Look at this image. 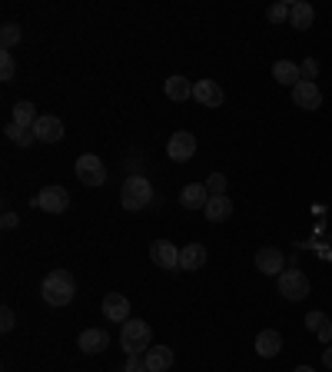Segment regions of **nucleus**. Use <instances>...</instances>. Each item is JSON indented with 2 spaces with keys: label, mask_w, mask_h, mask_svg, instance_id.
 Returning a JSON list of instances; mask_svg holds the SVG:
<instances>
[{
  "label": "nucleus",
  "mask_w": 332,
  "mask_h": 372,
  "mask_svg": "<svg viewBox=\"0 0 332 372\" xmlns=\"http://www.w3.org/2000/svg\"><path fill=\"white\" fill-rule=\"evenodd\" d=\"M40 293H44L47 306L60 309V306H70V303H73V296H77V283H73V276L66 273V269H54V273H47Z\"/></svg>",
  "instance_id": "f257e3e1"
},
{
  "label": "nucleus",
  "mask_w": 332,
  "mask_h": 372,
  "mask_svg": "<svg viewBox=\"0 0 332 372\" xmlns=\"http://www.w3.org/2000/svg\"><path fill=\"white\" fill-rule=\"evenodd\" d=\"M153 199V183L146 176H126L123 180V190H120V203L126 213H140V209L150 207Z\"/></svg>",
  "instance_id": "f03ea898"
},
{
  "label": "nucleus",
  "mask_w": 332,
  "mask_h": 372,
  "mask_svg": "<svg viewBox=\"0 0 332 372\" xmlns=\"http://www.w3.org/2000/svg\"><path fill=\"white\" fill-rule=\"evenodd\" d=\"M120 342H123V352H126V356H143V352L153 346V329H150V322H143V319H126V322H123V332H120Z\"/></svg>",
  "instance_id": "7ed1b4c3"
},
{
  "label": "nucleus",
  "mask_w": 332,
  "mask_h": 372,
  "mask_svg": "<svg viewBox=\"0 0 332 372\" xmlns=\"http://www.w3.org/2000/svg\"><path fill=\"white\" fill-rule=\"evenodd\" d=\"M279 293L286 296L289 303L306 299V296H309V276L302 273V269H283V276H279Z\"/></svg>",
  "instance_id": "20e7f679"
},
{
  "label": "nucleus",
  "mask_w": 332,
  "mask_h": 372,
  "mask_svg": "<svg viewBox=\"0 0 332 372\" xmlns=\"http://www.w3.org/2000/svg\"><path fill=\"white\" fill-rule=\"evenodd\" d=\"M77 180L83 186H103L107 183V166L97 153H83L77 160Z\"/></svg>",
  "instance_id": "39448f33"
},
{
  "label": "nucleus",
  "mask_w": 332,
  "mask_h": 372,
  "mask_svg": "<svg viewBox=\"0 0 332 372\" xmlns=\"http://www.w3.org/2000/svg\"><path fill=\"white\" fill-rule=\"evenodd\" d=\"M193 153H196V136L186 130H179L170 136V143H166V156L170 160H177V163H189L193 160Z\"/></svg>",
  "instance_id": "423d86ee"
},
{
  "label": "nucleus",
  "mask_w": 332,
  "mask_h": 372,
  "mask_svg": "<svg viewBox=\"0 0 332 372\" xmlns=\"http://www.w3.org/2000/svg\"><path fill=\"white\" fill-rule=\"evenodd\" d=\"M37 207L44 209V213H66V207H70V193H66L64 186H44L40 197H37Z\"/></svg>",
  "instance_id": "0eeeda50"
},
{
  "label": "nucleus",
  "mask_w": 332,
  "mask_h": 372,
  "mask_svg": "<svg viewBox=\"0 0 332 372\" xmlns=\"http://www.w3.org/2000/svg\"><path fill=\"white\" fill-rule=\"evenodd\" d=\"M193 100H196L199 107H223V87L216 83V80H196L193 83Z\"/></svg>",
  "instance_id": "6e6552de"
},
{
  "label": "nucleus",
  "mask_w": 332,
  "mask_h": 372,
  "mask_svg": "<svg viewBox=\"0 0 332 372\" xmlns=\"http://www.w3.org/2000/svg\"><path fill=\"white\" fill-rule=\"evenodd\" d=\"M292 103L302 110H319L322 107V90L309 80H299L296 87H292Z\"/></svg>",
  "instance_id": "1a4fd4ad"
},
{
  "label": "nucleus",
  "mask_w": 332,
  "mask_h": 372,
  "mask_svg": "<svg viewBox=\"0 0 332 372\" xmlns=\"http://www.w3.org/2000/svg\"><path fill=\"white\" fill-rule=\"evenodd\" d=\"M256 266L263 276H283V266H286V256L276 250V246H266V250L256 252Z\"/></svg>",
  "instance_id": "9d476101"
},
{
  "label": "nucleus",
  "mask_w": 332,
  "mask_h": 372,
  "mask_svg": "<svg viewBox=\"0 0 332 372\" xmlns=\"http://www.w3.org/2000/svg\"><path fill=\"white\" fill-rule=\"evenodd\" d=\"M150 256H153V263L163 266V269H179V250L170 240H156L153 246H150Z\"/></svg>",
  "instance_id": "9b49d317"
},
{
  "label": "nucleus",
  "mask_w": 332,
  "mask_h": 372,
  "mask_svg": "<svg viewBox=\"0 0 332 372\" xmlns=\"http://www.w3.org/2000/svg\"><path fill=\"white\" fill-rule=\"evenodd\" d=\"M103 316L110 319V322H126V319H130V299L123 293H107V299H103Z\"/></svg>",
  "instance_id": "f8f14e48"
},
{
  "label": "nucleus",
  "mask_w": 332,
  "mask_h": 372,
  "mask_svg": "<svg viewBox=\"0 0 332 372\" xmlns=\"http://www.w3.org/2000/svg\"><path fill=\"white\" fill-rule=\"evenodd\" d=\"M33 136L40 143H60L64 140V123L57 120V117H40V120L33 123Z\"/></svg>",
  "instance_id": "ddd939ff"
},
{
  "label": "nucleus",
  "mask_w": 332,
  "mask_h": 372,
  "mask_svg": "<svg viewBox=\"0 0 332 372\" xmlns=\"http://www.w3.org/2000/svg\"><path fill=\"white\" fill-rule=\"evenodd\" d=\"M179 203L186 209H206V203H210V190H206V183H186L183 186V193H179Z\"/></svg>",
  "instance_id": "4468645a"
},
{
  "label": "nucleus",
  "mask_w": 332,
  "mask_h": 372,
  "mask_svg": "<svg viewBox=\"0 0 332 372\" xmlns=\"http://www.w3.org/2000/svg\"><path fill=\"white\" fill-rule=\"evenodd\" d=\"M77 346L87 352V356H97V352H103L107 346H110V336H107L103 329H83V332H80V339H77Z\"/></svg>",
  "instance_id": "2eb2a0df"
},
{
  "label": "nucleus",
  "mask_w": 332,
  "mask_h": 372,
  "mask_svg": "<svg viewBox=\"0 0 332 372\" xmlns=\"http://www.w3.org/2000/svg\"><path fill=\"white\" fill-rule=\"evenodd\" d=\"M256 352L263 356V359H273L283 352V336H279L276 329H263L259 336H256Z\"/></svg>",
  "instance_id": "dca6fc26"
},
{
  "label": "nucleus",
  "mask_w": 332,
  "mask_h": 372,
  "mask_svg": "<svg viewBox=\"0 0 332 372\" xmlns=\"http://www.w3.org/2000/svg\"><path fill=\"white\" fill-rule=\"evenodd\" d=\"M143 359H146V369L150 372H166L173 366V349H170V346H150V349L143 352Z\"/></svg>",
  "instance_id": "f3484780"
},
{
  "label": "nucleus",
  "mask_w": 332,
  "mask_h": 372,
  "mask_svg": "<svg viewBox=\"0 0 332 372\" xmlns=\"http://www.w3.org/2000/svg\"><path fill=\"white\" fill-rule=\"evenodd\" d=\"M206 266V246L203 243H189L179 250V269H199Z\"/></svg>",
  "instance_id": "a211bd4d"
},
{
  "label": "nucleus",
  "mask_w": 332,
  "mask_h": 372,
  "mask_svg": "<svg viewBox=\"0 0 332 372\" xmlns=\"http://www.w3.org/2000/svg\"><path fill=\"white\" fill-rule=\"evenodd\" d=\"M273 77H276V83H283V87H296L299 80H302V70H299V64H292V60H276V64H273Z\"/></svg>",
  "instance_id": "6ab92c4d"
},
{
  "label": "nucleus",
  "mask_w": 332,
  "mask_h": 372,
  "mask_svg": "<svg viewBox=\"0 0 332 372\" xmlns=\"http://www.w3.org/2000/svg\"><path fill=\"white\" fill-rule=\"evenodd\" d=\"M206 219L210 223H226V219L232 216V199L230 197H210V203H206Z\"/></svg>",
  "instance_id": "aec40b11"
},
{
  "label": "nucleus",
  "mask_w": 332,
  "mask_h": 372,
  "mask_svg": "<svg viewBox=\"0 0 332 372\" xmlns=\"http://www.w3.org/2000/svg\"><path fill=\"white\" fill-rule=\"evenodd\" d=\"M312 21H316L312 4H306V0H296V4H292V13H289V23H292L296 30H309Z\"/></svg>",
  "instance_id": "412c9836"
},
{
  "label": "nucleus",
  "mask_w": 332,
  "mask_h": 372,
  "mask_svg": "<svg viewBox=\"0 0 332 372\" xmlns=\"http://www.w3.org/2000/svg\"><path fill=\"white\" fill-rule=\"evenodd\" d=\"M166 97L173 100V103H183V100L193 97V83L186 77H166Z\"/></svg>",
  "instance_id": "4be33fe9"
},
{
  "label": "nucleus",
  "mask_w": 332,
  "mask_h": 372,
  "mask_svg": "<svg viewBox=\"0 0 332 372\" xmlns=\"http://www.w3.org/2000/svg\"><path fill=\"white\" fill-rule=\"evenodd\" d=\"M306 329L309 332H316L322 342H332V332H329V316L326 313H319V309H312L309 316H306Z\"/></svg>",
  "instance_id": "5701e85b"
},
{
  "label": "nucleus",
  "mask_w": 332,
  "mask_h": 372,
  "mask_svg": "<svg viewBox=\"0 0 332 372\" xmlns=\"http://www.w3.org/2000/svg\"><path fill=\"white\" fill-rule=\"evenodd\" d=\"M40 120L37 117V107H33L30 100H20V103H13V123L17 127H27V130H33V123Z\"/></svg>",
  "instance_id": "b1692460"
},
{
  "label": "nucleus",
  "mask_w": 332,
  "mask_h": 372,
  "mask_svg": "<svg viewBox=\"0 0 332 372\" xmlns=\"http://www.w3.org/2000/svg\"><path fill=\"white\" fill-rule=\"evenodd\" d=\"M20 40H23V30L13 21H7L4 27H0V47H4V50H11V47L20 44Z\"/></svg>",
  "instance_id": "393cba45"
},
{
  "label": "nucleus",
  "mask_w": 332,
  "mask_h": 372,
  "mask_svg": "<svg viewBox=\"0 0 332 372\" xmlns=\"http://www.w3.org/2000/svg\"><path fill=\"white\" fill-rule=\"evenodd\" d=\"M4 133H7V140H11V143H20V146H30V143L33 140H37V136H33V130H27V127H17V123H7V130H4Z\"/></svg>",
  "instance_id": "a878e982"
},
{
  "label": "nucleus",
  "mask_w": 332,
  "mask_h": 372,
  "mask_svg": "<svg viewBox=\"0 0 332 372\" xmlns=\"http://www.w3.org/2000/svg\"><path fill=\"white\" fill-rule=\"evenodd\" d=\"M289 13H292V4H286V0H279V4H273L269 11H266V17H269V23H286Z\"/></svg>",
  "instance_id": "bb28decb"
},
{
  "label": "nucleus",
  "mask_w": 332,
  "mask_h": 372,
  "mask_svg": "<svg viewBox=\"0 0 332 372\" xmlns=\"http://www.w3.org/2000/svg\"><path fill=\"white\" fill-rule=\"evenodd\" d=\"M13 74H17V66H13V57L4 50V54H0V80H4V83H11Z\"/></svg>",
  "instance_id": "cd10ccee"
},
{
  "label": "nucleus",
  "mask_w": 332,
  "mask_h": 372,
  "mask_svg": "<svg viewBox=\"0 0 332 372\" xmlns=\"http://www.w3.org/2000/svg\"><path fill=\"white\" fill-rule=\"evenodd\" d=\"M206 190H210V197H226V176L213 173L210 180H206Z\"/></svg>",
  "instance_id": "c85d7f7f"
},
{
  "label": "nucleus",
  "mask_w": 332,
  "mask_h": 372,
  "mask_svg": "<svg viewBox=\"0 0 332 372\" xmlns=\"http://www.w3.org/2000/svg\"><path fill=\"white\" fill-rule=\"evenodd\" d=\"M299 70H302V80H309V83H316V77H319V60H312V57H306V60L299 64Z\"/></svg>",
  "instance_id": "c756f323"
},
{
  "label": "nucleus",
  "mask_w": 332,
  "mask_h": 372,
  "mask_svg": "<svg viewBox=\"0 0 332 372\" xmlns=\"http://www.w3.org/2000/svg\"><path fill=\"white\" fill-rule=\"evenodd\" d=\"M13 326H17V316H13L11 306H4V309H0V329H4V332H11Z\"/></svg>",
  "instance_id": "7c9ffc66"
},
{
  "label": "nucleus",
  "mask_w": 332,
  "mask_h": 372,
  "mask_svg": "<svg viewBox=\"0 0 332 372\" xmlns=\"http://www.w3.org/2000/svg\"><path fill=\"white\" fill-rule=\"evenodd\" d=\"M123 372H150V369H146L143 356H126V366H123Z\"/></svg>",
  "instance_id": "2f4dec72"
},
{
  "label": "nucleus",
  "mask_w": 332,
  "mask_h": 372,
  "mask_svg": "<svg viewBox=\"0 0 332 372\" xmlns=\"http://www.w3.org/2000/svg\"><path fill=\"white\" fill-rule=\"evenodd\" d=\"M0 223H4V230H13V226H17V213L4 209V219H0Z\"/></svg>",
  "instance_id": "473e14b6"
},
{
  "label": "nucleus",
  "mask_w": 332,
  "mask_h": 372,
  "mask_svg": "<svg viewBox=\"0 0 332 372\" xmlns=\"http://www.w3.org/2000/svg\"><path fill=\"white\" fill-rule=\"evenodd\" d=\"M322 362H326V366H329V369H332V346H329V349H326V352H322Z\"/></svg>",
  "instance_id": "72a5a7b5"
},
{
  "label": "nucleus",
  "mask_w": 332,
  "mask_h": 372,
  "mask_svg": "<svg viewBox=\"0 0 332 372\" xmlns=\"http://www.w3.org/2000/svg\"><path fill=\"white\" fill-rule=\"evenodd\" d=\"M292 372H312V369H309V366H299V369H292Z\"/></svg>",
  "instance_id": "f704fd0d"
},
{
  "label": "nucleus",
  "mask_w": 332,
  "mask_h": 372,
  "mask_svg": "<svg viewBox=\"0 0 332 372\" xmlns=\"http://www.w3.org/2000/svg\"><path fill=\"white\" fill-rule=\"evenodd\" d=\"M329 332H332V319H329Z\"/></svg>",
  "instance_id": "c9c22d12"
}]
</instances>
